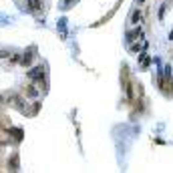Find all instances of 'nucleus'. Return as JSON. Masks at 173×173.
Here are the masks:
<instances>
[{
  "instance_id": "nucleus-1",
  "label": "nucleus",
  "mask_w": 173,
  "mask_h": 173,
  "mask_svg": "<svg viewBox=\"0 0 173 173\" xmlns=\"http://www.w3.org/2000/svg\"><path fill=\"white\" fill-rule=\"evenodd\" d=\"M28 79L30 81H34V83H39V81H43L44 79V66L43 65H39V66H32L30 71H28Z\"/></svg>"
},
{
  "instance_id": "nucleus-2",
  "label": "nucleus",
  "mask_w": 173,
  "mask_h": 173,
  "mask_svg": "<svg viewBox=\"0 0 173 173\" xmlns=\"http://www.w3.org/2000/svg\"><path fill=\"white\" fill-rule=\"evenodd\" d=\"M32 52H34V48H30V50H26V52H24L22 54V57H20V65H22V66H28V65H30V62H32Z\"/></svg>"
},
{
  "instance_id": "nucleus-3",
  "label": "nucleus",
  "mask_w": 173,
  "mask_h": 173,
  "mask_svg": "<svg viewBox=\"0 0 173 173\" xmlns=\"http://www.w3.org/2000/svg\"><path fill=\"white\" fill-rule=\"evenodd\" d=\"M8 167H10V171H18V167H20V163H18V153L12 155V159L8 161Z\"/></svg>"
},
{
  "instance_id": "nucleus-4",
  "label": "nucleus",
  "mask_w": 173,
  "mask_h": 173,
  "mask_svg": "<svg viewBox=\"0 0 173 173\" xmlns=\"http://www.w3.org/2000/svg\"><path fill=\"white\" fill-rule=\"evenodd\" d=\"M26 8H28L30 12L40 10V0H26Z\"/></svg>"
},
{
  "instance_id": "nucleus-5",
  "label": "nucleus",
  "mask_w": 173,
  "mask_h": 173,
  "mask_svg": "<svg viewBox=\"0 0 173 173\" xmlns=\"http://www.w3.org/2000/svg\"><path fill=\"white\" fill-rule=\"evenodd\" d=\"M135 36H141V28H135V30L127 32V43H131V40H133Z\"/></svg>"
},
{
  "instance_id": "nucleus-6",
  "label": "nucleus",
  "mask_w": 173,
  "mask_h": 173,
  "mask_svg": "<svg viewBox=\"0 0 173 173\" xmlns=\"http://www.w3.org/2000/svg\"><path fill=\"white\" fill-rule=\"evenodd\" d=\"M10 133L14 135V139H16V141H22V137H24L22 129H10Z\"/></svg>"
},
{
  "instance_id": "nucleus-7",
  "label": "nucleus",
  "mask_w": 173,
  "mask_h": 173,
  "mask_svg": "<svg viewBox=\"0 0 173 173\" xmlns=\"http://www.w3.org/2000/svg\"><path fill=\"white\" fill-rule=\"evenodd\" d=\"M58 28H61L62 36H66V20H65V18H61V20H58Z\"/></svg>"
},
{
  "instance_id": "nucleus-8",
  "label": "nucleus",
  "mask_w": 173,
  "mask_h": 173,
  "mask_svg": "<svg viewBox=\"0 0 173 173\" xmlns=\"http://www.w3.org/2000/svg\"><path fill=\"white\" fill-rule=\"evenodd\" d=\"M26 95L28 97H39V89H36L34 85H30V87H28V91H26Z\"/></svg>"
},
{
  "instance_id": "nucleus-9",
  "label": "nucleus",
  "mask_w": 173,
  "mask_h": 173,
  "mask_svg": "<svg viewBox=\"0 0 173 173\" xmlns=\"http://www.w3.org/2000/svg\"><path fill=\"white\" fill-rule=\"evenodd\" d=\"M139 18H141V12H139V10H135V12H133V16H131V20H133V22H137Z\"/></svg>"
}]
</instances>
